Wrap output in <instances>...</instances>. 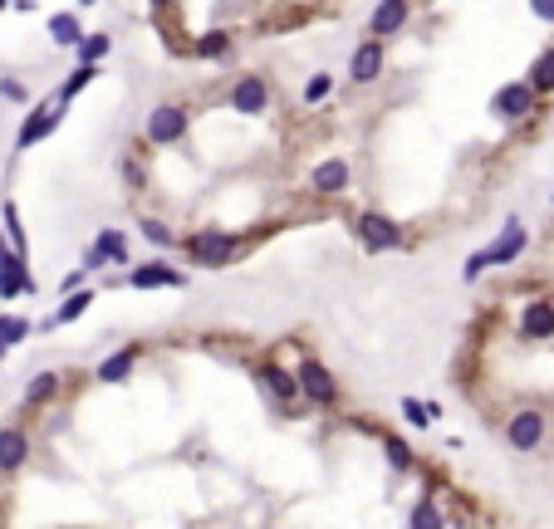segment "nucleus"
I'll return each mask as SVG.
<instances>
[{"instance_id":"1","label":"nucleus","mask_w":554,"mask_h":529,"mask_svg":"<svg viewBox=\"0 0 554 529\" xmlns=\"http://www.w3.org/2000/svg\"><path fill=\"white\" fill-rule=\"evenodd\" d=\"M181 250H187L192 264H202V270H231V264L250 250V241L235 235V231H221V226H202V231H192L181 241Z\"/></svg>"},{"instance_id":"2","label":"nucleus","mask_w":554,"mask_h":529,"mask_svg":"<svg viewBox=\"0 0 554 529\" xmlns=\"http://www.w3.org/2000/svg\"><path fill=\"white\" fill-rule=\"evenodd\" d=\"M525 245H530V231L520 226V216H511V221L501 226V235L486 245V250H471L466 255V264H461V280L466 285H476L486 270H496V264H515L525 255Z\"/></svg>"},{"instance_id":"3","label":"nucleus","mask_w":554,"mask_h":529,"mask_svg":"<svg viewBox=\"0 0 554 529\" xmlns=\"http://www.w3.org/2000/svg\"><path fill=\"white\" fill-rule=\"evenodd\" d=\"M353 235L368 255H388V250H407V231L383 211H353Z\"/></svg>"},{"instance_id":"4","label":"nucleus","mask_w":554,"mask_h":529,"mask_svg":"<svg viewBox=\"0 0 554 529\" xmlns=\"http://www.w3.org/2000/svg\"><path fill=\"white\" fill-rule=\"evenodd\" d=\"M192 133V108L187 104H158L142 123V142L148 148H177L181 138Z\"/></svg>"},{"instance_id":"5","label":"nucleus","mask_w":554,"mask_h":529,"mask_svg":"<svg viewBox=\"0 0 554 529\" xmlns=\"http://www.w3.org/2000/svg\"><path fill=\"white\" fill-rule=\"evenodd\" d=\"M295 382H299V397H304L310 407H319V412H334V407H339V382H334V372L324 368L314 353H304V358H299Z\"/></svg>"},{"instance_id":"6","label":"nucleus","mask_w":554,"mask_h":529,"mask_svg":"<svg viewBox=\"0 0 554 529\" xmlns=\"http://www.w3.org/2000/svg\"><path fill=\"white\" fill-rule=\"evenodd\" d=\"M30 295H40V285L30 275V260L20 250H11V241L0 231V304H15V299H30Z\"/></svg>"},{"instance_id":"7","label":"nucleus","mask_w":554,"mask_h":529,"mask_svg":"<svg viewBox=\"0 0 554 529\" xmlns=\"http://www.w3.org/2000/svg\"><path fill=\"white\" fill-rule=\"evenodd\" d=\"M59 118H65V108H59V104H30V108H25V123L15 127V157L30 152V148H40L54 127H59Z\"/></svg>"},{"instance_id":"8","label":"nucleus","mask_w":554,"mask_h":529,"mask_svg":"<svg viewBox=\"0 0 554 529\" xmlns=\"http://www.w3.org/2000/svg\"><path fill=\"white\" fill-rule=\"evenodd\" d=\"M383 69H388V40H358L353 44V54H349V79L358 88H368V84H378L383 79Z\"/></svg>"},{"instance_id":"9","label":"nucleus","mask_w":554,"mask_h":529,"mask_svg":"<svg viewBox=\"0 0 554 529\" xmlns=\"http://www.w3.org/2000/svg\"><path fill=\"white\" fill-rule=\"evenodd\" d=\"M123 285L128 289H187V270H177L162 255H152V260L133 264L128 275H123Z\"/></svg>"},{"instance_id":"10","label":"nucleus","mask_w":554,"mask_h":529,"mask_svg":"<svg viewBox=\"0 0 554 529\" xmlns=\"http://www.w3.org/2000/svg\"><path fill=\"white\" fill-rule=\"evenodd\" d=\"M535 108H540V98H535V88L525 84V79H515V84H501L496 94H490V113L501 118V123H525Z\"/></svg>"},{"instance_id":"11","label":"nucleus","mask_w":554,"mask_h":529,"mask_svg":"<svg viewBox=\"0 0 554 529\" xmlns=\"http://www.w3.org/2000/svg\"><path fill=\"white\" fill-rule=\"evenodd\" d=\"M250 378L260 382V392H265L270 402H280V407H295L299 402V382H295V368H285V363H256L250 368Z\"/></svg>"},{"instance_id":"12","label":"nucleus","mask_w":554,"mask_h":529,"mask_svg":"<svg viewBox=\"0 0 554 529\" xmlns=\"http://www.w3.org/2000/svg\"><path fill=\"white\" fill-rule=\"evenodd\" d=\"M226 104H231L235 113H245V118L270 113V79L265 74H241L231 84V94H226Z\"/></svg>"},{"instance_id":"13","label":"nucleus","mask_w":554,"mask_h":529,"mask_svg":"<svg viewBox=\"0 0 554 529\" xmlns=\"http://www.w3.org/2000/svg\"><path fill=\"white\" fill-rule=\"evenodd\" d=\"M349 181H353L349 157H324V162H314V172H310V191H314V196H324V202L343 196V191H349Z\"/></svg>"},{"instance_id":"14","label":"nucleus","mask_w":554,"mask_h":529,"mask_svg":"<svg viewBox=\"0 0 554 529\" xmlns=\"http://www.w3.org/2000/svg\"><path fill=\"white\" fill-rule=\"evenodd\" d=\"M544 412L540 407H520V412L505 422V441L515 446V451H540V441H544Z\"/></svg>"},{"instance_id":"15","label":"nucleus","mask_w":554,"mask_h":529,"mask_svg":"<svg viewBox=\"0 0 554 529\" xmlns=\"http://www.w3.org/2000/svg\"><path fill=\"white\" fill-rule=\"evenodd\" d=\"M412 20V0H378L373 15H368V34L373 40H393L397 30H407Z\"/></svg>"},{"instance_id":"16","label":"nucleus","mask_w":554,"mask_h":529,"mask_svg":"<svg viewBox=\"0 0 554 529\" xmlns=\"http://www.w3.org/2000/svg\"><path fill=\"white\" fill-rule=\"evenodd\" d=\"M138 343H128V349H113L104 363L94 368V382H104V387H123V382H133V372H138Z\"/></svg>"},{"instance_id":"17","label":"nucleus","mask_w":554,"mask_h":529,"mask_svg":"<svg viewBox=\"0 0 554 529\" xmlns=\"http://www.w3.org/2000/svg\"><path fill=\"white\" fill-rule=\"evenodd\" d=\"M30 461V432L20 422L0 426V476H15V471Z\"/></svg>"},{"instance_id":"18","label":"nucleus","mask_w":554,"mask_h":529,"mask_svg":"<svg viewBox=\"0 0 554 529\" xmlns=\"http://www.w3.org/2000/svg\"><path fill=\"white\" fill-rule=\"evenodd\" d=\"M520 339L525 343H544L554 339V299H530V304L520 309Z\"/></svg>"},{"instance_id":"19","label":"nucleus","mask_w":554,"mask_h":529,"mask_svg":"<svg viewBox=\"0 0 554 529\" xmlns=\"http://www.w3.org/2000/svg\"><path fill=\"white\" fill-rule=\"evenodd\" d=\"M94 299H98V289H88V285H84V289H69V295L59 299V309H54V314L44 318L40 328H65V324H74V318L88 314V304H94Z\"/></svg>"},{"instance_id":"20","label":"nucleus","mask_w":554,"mask_h":529,"mask_svg":"<svg viewBox=\"0 0 554 529\" xmlns=\"http://www.w3.org/2000/svg\"><path fill=\"white\" fill-rule=\"evenodd\" d=\"M94 245L104 250V260H108V270H123V264H133V245H128V231L123 226H98V235H94Z\"/></svg>"},{"instance_id":"21","label":"nucleus","mask_w":554,"mask_h":529,"mask_svg":"<svg viewBox=\"0 0 554 529\" xmlns=\"http://www.w3.org/2000/svg\"><path fill=\"white\" fill-rule=\"evenodd\" d=\"M50 40L59 44V50H79V40H84V20H79L74 11L50 15Z\"/></svg>"},{"instance_id":"22","label":"nucleus","mask_w":554,"mask_h":529,"mask_svg":"<svg viewBox=\"0 0 554 529\" xmlns=\"http://www.w3.org/2000/svg\"><path fill=\"white\" fill-rule=\"evenodd\" d=\"M59 387H65V378L54 368H44V372H35L30 382H25V407H40V402H54L59 397Z\"/></svg>"},{"instance_id":"23","label":"nucleus","mask_w":554,"mask_h":529,"mask_svg":"<svg viewBox=\"0 0 554 529\" xmlns=\"http://www.w3.org/2000/svg\"><path fill=\"white\" fill-rule=\"evenodd\" d=\"M407 529H447V515H442L437 495H417L412 515H407Z\"/></svg>"},{"instance_id":"24","label":"nucleus","mask_w":554,"mask_h":529,"mask_svg":"<svg viewBox=\"0 0 554 529\" xmlns=\"http://www.w3.org/2000/svg\"><path fill=\"white\" fill-rule=\"evenodd\" d=\"M94 79H98V64H84V59H79V69H69V79H65V84H59V94H54V104H59V108H65V104H74V98L84 94V88L94 84Z\"/></svg>"},{"instance_id":"25","label":"nucleus","mask_w":554,"mask_h":529,"mask_svg":"<svg viewBox=\"0 0 554 529\" xmlns=\"http://www.w3.org/2000/svg\"><path fill=\"white\" fill-rule=\"evenodd\" d=\"M525 84L535 88V98L554 94V44H550V50H540V54H535V64H530V74H525Z\"/></svg>"},{"instance_id":"26","label":"nucleus","mask_w":554,"mask_h":529,"mask_svg":"<svg viewBox=\"0 0 554 529\" xmlns=\"http://www.w3.org/2000/svg\"><path fill=\"white\" fill-rule=\"evenodd\" d=\"M192 54H196V59H226V54H231V34H226V30L196 34V40H192Z\"/></svg>"},{"instance_id":"27","label":"nucleus","mask_w":554,"mask_h":529,"mask_svg":"<svg viewBox=\"0 0 554 529\" xmlns=\"http://www.w3.org/2000/svg\"><path fill=\"white\" fill-rule=\"evenodd\" d=\"M0 226H5V241H11V250H30V245H25V226H20V206L11 202V196H5V202H0Z\"/></svg>"},{"instance_id":"28","label":"nucleus","mask_w":554,"mask_h":529,"mask_svg":"<svg viewBox=\"0 0 554 529\" xmlns=\"http://www.w3.org/2000/svg\"><path fill=\"white\" fill-rule=\"evenodd\" d=\"M383 456H388V466H393L397 476H403V471H412V461H417L412 446H407L397 432H383Z\"/></svg>"},{"instance_id":"29","label":"nucleus","mask_w":554,"mask_h":529,"mask_svg":"<svg viewBox=\"0 0 554 529\" xmlns=\"http://www.w3.org/2000/svg\"><path fill=\"white\" fill-rule=\"evenodd\" d=\"M138 231H142V241H148L152 250H172V245H177L172 226H167V221H158V216H142V221H138Z\"/></svg>"},{"instance_id":"30","label":"nucleus","mask_w":554,"mask_h":529,"mask_svg":"<svg viewBox=\"0 0 554 529\" xmlns=\"http://www.w3.org/2000/svg\"><path fill=\"white\" fill-rule=\"evenodd\" d=\"M35 334V324L25 314H0V343H5V349H15V343H25Z\"/></svg>"},{"instance_id":"31","label":"nucleus","mask_w":554,"mask_h":529,"mask_svg":"<svg viewBox=\"0 0 554 529\" xmlns=\"http://www.w3.org/2000/svg\"><path fill=\"white\" fill-rule=\"evenodd\" d=\"M329 94H334V79L324 74V69H319V74H310V79H304V88H299V98H304V108H319V104H324V98H329Z\"/></svg>"},{"instance_id":"32","label":"nucleus","mask_w":554,"mask_h":529,"mask_svg":"<svg viewBox=\"0 0 554 529\" xmlns=\"http://www.w3.org/2000/svg\"><path fill=\"white\" fill-rule=\"evenodd\" d=\"M108 50H113V40H108L104 30H94V34H84V40H79V59H84V64H104Z\"/></svg>"},{"instance_id":"33","label":"nucleus","mask_w":554,"mask_h":529,"mask_svg":"<svg viewBox=\"0 0 554 529\" xmlns=\"http://www.w3.org/2000/svg\"><path fill=\"white\" fill-rule=\"evenodd\" d=\"M403 417H407V426H417V432H427L432 426V417H427V407H422V397H403Z\"/></svg>"},{"instance_id":"34","label":"nucleus","mask_w":554,"mask_h":529,"mask_svg":"<svg viewBox=\"0 0 554 529\" xmlns=\"http://www.w3.org/2000/svg\"><path fill=\"white\" fill-rule=\"evenodd\" d=\"M0 98H11V104H25V108H30V88H25L20 79H0Z\"/></svg>"},{"instance_id":"35","label":"nucleus","mask_w":554,"mask_h":529,"mask_svg":"<svg viewBox=\"0 0 554 529\" xmlns=\"http://www.w3.org/2000/svg\"><path fill=\"white\" fill-rule=\"evenodd\" d=\"M79 270H84V275H98V270H108L104 250H98V245H88V250H84V260H79Z\"/></svg>"},{"instance_id":"36","label":"nucleus","mask_w":554,"mask_h":529,"mask_svg":"<svg viewBox=\"0 0 554 529\" xmlns=\"http://www.w3.org/2000/svg\"><path fill=\"white\" fill-rule=\"evenodd\" d=\"M118 172L133 181V191H142V181H148V177H142V162L138 157H123V162H118Z\"/></svg>"},{"instance_id":"37","label":"nucleus","mask_w":554,"mask_h":529,"mask_svg":"<svg viewBox=\"0 0 554 529\" xmlns=\"http://www.w3.org/2000/svg\"><path fill=\"white\" fill-rule=\"evenodd\" d=\"M530 11H535V20L554 25V0H530Z\"/></svg>"},{"instance_id":"38","label":"nucleus","mask_w":554,"mask_h":529,"mask_svg":"<svg viewBox=\"0 0 554 529\" xmlns=\"http://www.w3.org/2000/svg\"><path fill=\"white\" fill-rule=\"evenodd\" d=\"M84 280H88L84 270H69V275L59 280V289H65V295H69V289H84Z\"/></svg>"},{"instance_id":"39","label":"nucleus","mask_w":554,"mask_h":529,"mask_svg":"<svg viewBox=\"0 0 554 529\" xmlns=\"http://www.w3.org/2000/svg\"><path fill=\"white\" fill-rule=\"evenodd\" d=\"M172 5H177V0H152V11H172Z\"/></svg>"},{"instance_id":"40","label":"nucleus","mask_w":554,"mask_h":529,"mask_svg":"<svg viewBox=\"0 0 554 529\" xmlns=\"http://www.w3.org/2000/svg\"><path fill=\"white\" fill-rule=\"evenodd\" d=\"M5 358H11V349H5V343H0V363H5Z\"/></svg>"},{"instance_id":"41","label":"nucleus","mask_w":554,"mask_h":529,"mask_svg":"<svg viewBox=\"0 0 554 529\" xmlns=\"http://www.w3.org/2000/svg\"><path fill=\"white\" fill-rule=\"evenodd\" d=\"M79 5H84V11H88V5H98V0H79Z\"/></svg>"},{"instance_id":"42","label":"nucleus","mask_w":554,"mask_h":529,"mask_svg":"<svg viewBox=\"0 0 554 529\" xmlns=\"http://www.w3.org/2000/svg\"><path fill=\"white\" fill-rule=\"evenodd\" d=\"M5 5H11V0H0V11H5Z\"/></svg>"},{"instance_id":"43","label":"nucleus","mask_w":554,"mask_h":529,"mask_svg":"<svg viewBox=\"0 0 554 529\" xmlns=\"http://www.w3.org/2000/svg\"><path fill=\"white\" fill-rule=\"evenodd\" d=\"M550 202H554V191H550Z\"/></svg>"}]
</instances>
